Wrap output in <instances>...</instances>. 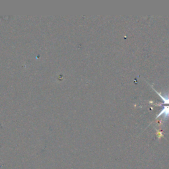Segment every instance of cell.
<instances>
[{
	"mask_svg": "<svg viewBox=\"0 0 169 169\" xmlns=\"http://www.w3.org/2000/svg\"><path fill=\"white\" fill-rule=\"evenodd\" d=\"M161 115L164 116V119H167L169 118V106H164L160 113L157 114V118L160 117Z\"/></svg>",
	"mask_w": 169,
	"mask_h": 169,
	"instance_id": "6da1fadb",
	"label": "cell"
},
{
	"mask_svg": "<svg viewBox=\"0 0 169 169\" xmlns=\"http://www.w3.org/2000/svg\"><path fill=\"white\" fill-rule=\"evenodd\" d=\"M153 87V90H154V91L157 92V93L158 94V95H159V96L161 98L162 100V101H163V103H164V104H165V105H169V96H168L167 97L164 96L163 95H162L160 93V92H158L157 90L154 89L153 87Z\"/></svg>",
	"mask_w": 169,
	"mask_h": 169,
	"instance_id": "7a4b0ae2",
	"label": "cell"
},
{
	"mask_svg": "<svg viewBox=\"0 0 169 169\" xmlns=\"http://www.w3.org/2000/svg\"><path fill=\"white\" fill-rule=\"evenodd\" d=\"M157 135H158V137H159V138L161 137V136L162 135V132H160V131L159 130H157Z\"/></svg>",
	"mask_w": 169,
	"mask_h": 169,
	"instance_id": "3957f363",
	"label": "cell"
}]
</instances>
